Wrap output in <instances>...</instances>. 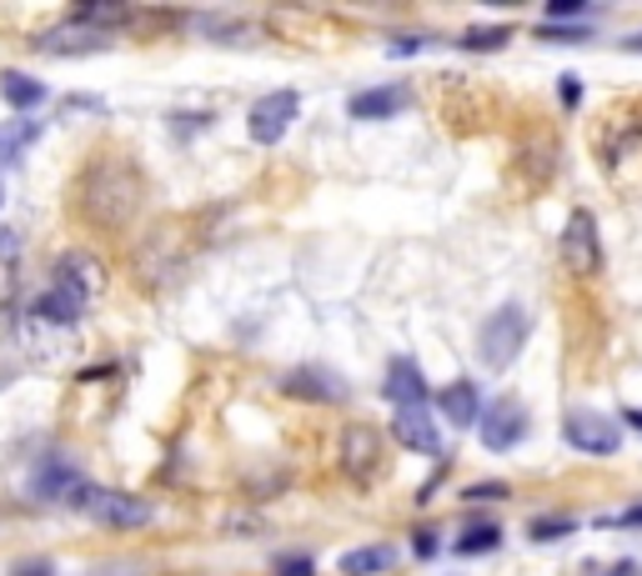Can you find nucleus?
I'll return each mask as SVG.
<instances>
[{
    "instance_id": "bb28decb",
    "label": "nucleus",
    "mask_w": 642,
    "mask_h": 576,
    "mask_svg": "<svg viewBox=\"0 0 642 576\" xmlns=\"http://www.w3.org/2000/svg\"><path fill=\"white\" fill-rule=\"evenodd\" d=\"M583 11H587L583 0H552V5H548V25L552 21H572V15H583Z\"/></svg>"
},
{
    "instance_id": "b1692460",
    "label": "nucleus",
    "mask_w": 642,
    "mask_h": 576,
    "mask_svg": "<svg viewBox=\"0 0 642 576\" xmlns=\"http://www.w3.org/2000/svg\"><path fill=\"white\" fill-rule=\"evenodd\" d=\"M577 531V521L572 517H542L532 521V541H558V537H572Z\"/></svg>"
},
{
    "instance_id": "aec40b11",
    "label": "nucleus",
    "mask_w": 642,
    "mask_h": 576,
    "mask_svg": "<svg viewBox=\"0 0 642 576\" xmlns=\"http://www.w3.org/2000/svg\"><path fill=\"white\" fill-rule=\"evenodd\" d=\"M36 136H41L36 120H5V126H0V161H15Z\"/></svg>"
},
{
    "instance_id": "6e6552de",
    "label": "nucleus",
    "mask_w": 642,
    "mask_h": 576,
    "mask_svg": "<svg viewBox=\"0 0 642 576\" xmlns=\"http://www.w3.org/2000/svg\"><path fill=\"white\" fill-rule=\"evenodd\" d=\"M297 111H301V101H297V91H266L256 106H251V116H247V130H251V141L256 146H276L291 130V120H297Z\"/></svg>"
},
{
    "instance_id": "c756f323",
    "label": "nucleus",
    "mask_w": 642,
    "mask_h": 576,
    "mask_svg": "<svg viewBox=\"0 0 642 576\" xmlns=\"http://www.w3.org/2000/svg\"><path fill=\"white\" fill-rule=\"evenodd\" d=\"M416 50H422V36H406V41H392V46H387V56L402 60V56H416Z\"/></svg>"
},
{
    "instance_id": "ddd939ff",
    "label": "nucleus",
    "mask_w": 642,
    "mask_h": 576,
    "mask_svg": "<svg viewBox=\"0 0 642 576\" xmlns=\"http://www.w3.org/2000/svg\"><path fill=\"white\" fill-rule=\"evenodd\" d=\"M392 436L402 441L406 451H422V457H437L442 441H437V426H432L427 406H406V412L392 416Z\"/></svg>"
},
{
    "instance_id": "39448f33",
    "label": "nucleus",
    "mask_w": 642,
    "mask_h": 576,
    "mask_svg": "<svg viewBox=\"0 0 642 576\" xmlns=\"http://www.w3.org/2000/svg\"><path fill=\"white\" fill-rule=\"evenodd\" d=\"M558 256H562V270L572 281H593L603 270V231H597L593 211H572L568 226L558 235Z\"/></svg>"
},
{
    "instance_id": "20e7f679",
    "label": "nucleus",
    "mask_w": 642,
    "mask_h": 576,
    "mask_svg": "<svg viewBox=\"0 0 642 576\" xmlns=\"http://www.w3.org/2000/svg\"><path fill=\"white\" fill-rule=\"evenodd\" d=\"M381 461H387V436L371 422H352L336 436V471H342L352 486H371L381 476Z\"/></svg>"
},
{
    "instance_id": "4be33fe9",
    "label": "nucleus",
    "mask_w": 642,
    "mask_h": 576,
    "mask_svg": "<svg viewBox=\"0 0 642 576\" xmlns=\"http://www.w3.org/2000/svg\"><path fill=\"white\" fill-rule=\"evenodd\" d=\"M76 21L81 25H91V31H106V25H121V21H131V11H126V5H81V11H76Z\"/></svg>"
},
{
    "instance_id": "cd10ccee",
    "label": "nucleus",
    "mask_w": 642,
    "mask_h": 576,
    "mask_svg": "<svg viewBox=\"0 0 642 576\" xmlns=\"http://www.w3.org/2000/svg\"><path fill=\"white\" fill-rule=\"evenodd\" d=\"M467 502H502V496H507V486H497V482H492V486H467Z\"/></svg>"
},
{
    "instance_id": "1a4fd4ad",
    "label": "nucleus",
    "mask_w": 642,
    "mask_h": 576,
    "mask_svg": "<svg viewBox=\"0 0 642 576\" xmlns=\"http://www.w3.org/2000/svg\"><path fill=\"white\" fill-rule=\"evenodd\" d=\"M562 431H568L572 451H583V457H612L622 447V426L603 412H568Z\"/></svg>"
},
{
    "instance_id": "412c9836",
    "label": "nucleus",
    "mask_w": 642,
    "mask_h": 576,
    "mask_svg": "<svg viewBox=\"0 0 642 576\" xmlns=\"http://www.w3.org/2000/svg\"><path fill=\"white\" fill-rule=\"evenodd\" d=\"M502 541V527L497 521H477V527H467L462 537H457V552L462 556H477V552H492Z\"/></svg>"
},
{
    "instance_id": "72a5a7b5",
    "label": "nucleus",
    "mask_w": 642,
    "mask_h": 576,
    "mask_svg": "<svg viewBox=\"0 0 642 576\" xmlns=\"http://www.w3.org/2000/svg\"><path fill=\"white\" fill-rule=\"evenodd\" d=\"M412 546H416V556H432V552H437V537H432V531H416Z\"/></svg>"
},
{
    "instance_id": "f8f14e48",
    "label": "nucleus",
    "mask_w": 642,
    "mask_h": 576,
    "mask_svg": "<svg viewBox=\"0 0 642 576\" xmlns=\"http://www.w3.org/2000/svg\"><path fill=\"white\" fill-rule=\"evenodd\" d=\"M381 391H387V401H392L397 412H406V406H427V377H422L416 361H406V356H397V361L387 366Z\"/></svg>"
},
{
    "instance_id": "423d86ee",
    "label": "nucleus",
    "mask_w": 642,
    "mask_h": 576,
    "mask_svg": "<svg viewBox=\"0 0 642 576\" xmlns=\"http://www.w3.org/2000/svg\"><path fill=\"white\" fill-rule=\"evenodd\" d=\"M282 396L307 401V406H336V401H346V381L336 377L332 366L301 361V366H291V371L282 377Z\"/></svg>"
},
{
    "instance_id": "7c9ffc66",
    "label": "nucleus",
    "mask_w": 642,
    "mask_h": 576,
    "mask_svg": "<svg viewBox=\"0 0 642 576\" xmlns=\"http://www.w3.org/2000/svg\"><path fill=\"white\" fill-rule=\"evenodd\" d=\"M11 576H56V566L50 562H21V566H11Z\"/></svg>"
},
{
    "instance_id": "f3484780",
    "label": "nucleus",
    "mask_w": 642,
    "mask_h": 576,
    "mask_svg": "<svg viewBox=\"0 0 642 576\" xmlns=\"http://www.w3.org/2000/svg\"><path fill=\"white\" fill-rule=\"evenodd\" d=\"M442 416H447L452 426H477V416H482V401H477L472 381H452V387L442 391Z\"/></svg>"
},
{
    "instance_id": "0eeeda50",
    "label": "nucleus",
    "mask_w": 642,
    "mask_h": 576,
    "mask_svg": "<svg viewBox=\"0 0 642 576\" xmlns=\"http://www.w3.org/2000/svg\"><path fill=\"white\" fill-rule=\"evenodd\" d=\"M477 426H482V447H488V451H512L527 436L532 416H527V406L517 396H497V401H488V406H482Z\"/></svg>"
},
{
    "instance_id": "f03ea898",
    "label": "nucleus",
    "mask_w": 642,
    "mask_h": 576,
    "mask_svg": "<svg viewBox=\"0 0 642 576\" xmlns=\"http://www.w3.org/2000/svg\"><path fill=\"white\" fill-rule=\"evenodd\" d=\"M527 336H532V316H527L523 301H502L488 321H482V336H477V356L488 371H507L517 356H523Z\"/></svg>"
},
{
    "instance_id": "a211bd4d",
    "label": "nucleus",
    "mask_w": 642,
    "mask_h": 576,
    "mask_svg": "<svg viewBox=\"0 0 642 576\" xmlns=\"http://www.w3.org/2000/svg\"><path fill=\"white\" fill-rule=\"evenodd\" d=\"M392 562H397V546L377 541V546H352L336 566H342V576H377V572H387Z\"/></svg>"
},
{
    "instance_id": "9d476101",
    "label": "nucleus",
    "mask_w": 642,
    "mask_h": 576,
    "mask_svg": "<svg viewBox=\"0 0 642 576\" xmlns=\"http://www.w3.org/2000/svg\"><path fill=\"white\" fill-rule=\"evenodd\" d=\"M106 46H111L106 31H91L76 15L66 25H50V31L36 36V50H46V56H91V50H106Z\"/></svg>"
},
{
    "instance_id": "dca6fc26",
    "label": "nucleus",
    "mask_w": 642,
    "mask_h": 576,
    "mask_svg": "<svg viewBox=\"0 0 642 576\" xmlns=\"http://www.w3.org/2000/svg\"><path fill=\"white\" fill-rule=\"evenodd\" d=\"M36 321H46V326H76L81 321V311H85V301L81 296H71V291H60V286H50L46 296H36Z\"/></svg>"
},
{
    "instance_id": "393cba45",
    "label": "nucleus",
    "mask_w": 642,
    "mask_h": 576,
    "mask_svg": "<svg viewBox=\"0 0 642 576\" xmlns=\"http://www.w3.org/2000/svg\"><path fill=\"white\" fill-rule=\"evenodd\" d=\"M542 41H562V46H583V41H593V31H587V25H562V31L542 25Z\"/></svg>"
},
{
    "instance_id": "c85d7f7f",
    "label": "nucleus",
    "mask_w": 642,
    "mask_h": 576,
    "mask_svg": "<svg viewBox=\"0 0 642 576\" xmlns=\"http://www.w3.org/2000/svg\"><path fill=\"white\" fill-rule=\"evenodd\" d=\"M558 95H562V106H577V101H583V85H577V76H562Z\"/></svg>"
},
{
    "instance_id": "5701e85b",
    "label": "nucleus",
    "mask_w": 642,
    "mask_h": 576,
    "mask_svg": "<svg viewBox=\"0 0 642 576\" xmlns=\"http://www.w3.org/2000/svg\"><path fill=\"white\" fill-rule=\"evenodd\" d=\"M512 41V25H488V31H467L457 46L462 50H502Z\"/></svg>"
},
{
    "instance_id": "2f4dec72",
    "label": "nucleus",
    "mask_w": 642,
    "mask_h": 576,
    "mask_svg": "<svg viewBox=\"0 0 642 576\" xmlns=\"http://www.w3.org/2000/svg\"><path fill=\"white\" fill-rule=\"evenodd\" d=\"M0 256H5V261L21 256V235H15V231H0Z\"/></svg>"
},
{
    "instance_id": "a878e982",
    "label": "nucleus",
    "mask_w": 642,
    "mask_h": 576,
    "mask_svg": "<svg viewBox=\"0 0 642 576\" xmlns=\"http://www.w3.org/2000/svg\"><path fill=\"white\" fill-rule=\"evenodd\" d=\"M311 556H276V576H311Z\"/></svg>"
},
{
    "instance_id": "7ed1b4c3",
    "label": "nucleus",
    "mask_w": 642,
    "mask_h": 576,
    "mask_svg": "<svg viewBox=\"0 0 642 576\" xmlns=\"http://www.w3.org/2000/svg\"><path fill=\"white\" fill-rule=\"evenodd\" d=\"M76 511L81 517H91L95 527H106V531H141L151 527V502H141V496H126V492H111V486H95L85 482L81 496H76Z\"/></svg>"
},
{
    "instance_id": "473e14b6",
    "label": "nucleus",
    "mask_w": 642,
    "mask_h": 576,
    "mask_svg": "<svg viewBox=\"0 0 642 576\" xmlns=\"http://www.w3.org/2000/svg\"><path fill=\"white\" fill-rule=\"evenodd\" d=\"M603 527H642V506H632V511H622V517L603 521Z\"/></svg>"
},
{
    "instance_id": "6ab92c4d",
    "label": "nucleus",
    "mask_w": 642,
    "mask_h": 576,
    "mask_svg": "<svg viewBox=\"0 0 642 576\" xmlns=\"http://www.w3.org/2000/svg\"><path fill=\"white\" fill-rule=\"evenodd\" d=\"M0 95H5V106H15V111H36L41 101H46V85H41L36 76L5 71L0 76Z\"/></svg>"
},
{
    "instance_id": "9b49d317",
    "label": "nucleus",
    "mask_w": 642,
    "mask_h": 576,
    "mask_svg": "<svg viewBox=\"0 0 642 576\" xmlns=\"http://www.w3.org/2000/svg\"><path fill=\"white\" fill-rule=\"evenodd\" d=\"M56 286L60 291H71V296H81L85 307H91L95 296H101V286H106V266H101L95 256H85V251H66L60 266H56Z\"/></svg>"
},
{
    "instance_id": "f257e3e1",
    "label": "nucleus",
    "mask_w": 642,
    "mask_h": 576,
    "mask_svg": "<svg viewBox=\"0 0 642 576\" xmlns=\"http://www.w3.org/2000/svg\"><path fill=\"white\" fill-rule=\"evenodd\" d=\"M81 211L106 231H121L141 211V176L126 155H101L81 181Z\"/></svg>"
},
{
    "instance_id": "4468645a",
    "label": "nucleus",
    "mask_w": 642,
    "mask_h": 576,
    "mask_svg": "<svg viewBox=\"0 0 642 576\" xmlns=\"http://www.w3.org/2000/svg\"><path fill=\"white\" fill-rule=\"evenodd\" d=\"M85 476L76 466H60V461H50V466H41L36 476H31V496H41V502H60L71 506L76 496H81Z\"/></svg>"
},
{
    "instance_id": "c9c22d12",
    "label": "nucleus",
    "mask_w": 642,
    "mask_h": 576,
    "mask_svg": "<svg viewBox=\"0 0 642 576\" xmlns=\"http://www.w3.org/2000/svg\"><path fill=\"white\" fill-rule=\"evenodd\" d=\"M0 200H5V181H0Z\"/></svg>"
},
{
    "instance_id": "f704fd0d",
    "label": "nucleus",
    "mask_w": 642,
    "mask_h": 576,
    "mask_svg": "<svg viewBox=\"0 0 642 576\" xmlns=\"http://www.w3.org/2000/svg\"><path fill=\"white\" fill-rule=\"evenodd\" d=\"M628 422H632V426H638V431H642V412H628Z\"/></svg>"
},
{
    "instance_id": "2eb2a0df",
    "label": "nucleus",
    "mask_w": 642,
    "mask_h": 576,
    "mask_svg": "<svg viewBox=\"0 0 642 576\" xmlns=\"http://www.w3.org/2000/svg\"><path fill=\"white\" fill-rule=\"evenodd\" d=\"M406 101H412L406 85H371V91L352 95V116L357 120H387V116H397Z\"/></svg>"
}]
</instances>
